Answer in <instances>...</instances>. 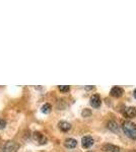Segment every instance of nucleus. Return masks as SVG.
<instances>
[{"label": "nucleus", "instance_id": "obj_1", "mask_svg": "<svg viewBox=\"0 0 136 152\" xmlns=\"http://www.w3.org/2000/svg\"><path fill=\"white\" fill-rule=\"evenodd\" d=\"M123 131L130 139H136V124L133 122H124L123 123Z\"/></svg>", "mask_w": 136, "mask_h": 152}, {"label": "nucleus", "instance_id": "obj_2", "mask_svg": "<svg viewBox=\"0 0 136 152\" xmlns=\"http://www.w3.org/2000/svg\"><path fill=\"white\" fill-rule=\"evenodd\" d=\"M17 148L18 145L16 143H14L13 141H8L4 145L3 152H16L17 151Z\"/></svg>", "mask_w": 136, "mask_h": 152}, {"label": "nucleus", "instance_id": "obj_3", "mask_svg": "<svg viewBox=\"0 0 136 152\" xmlns=\"http://www.w3.org/2000/svg\"><path fill=\"white\" fill-rule=\"evenodd\" d=\"M94 139H92L90 136H84L82 138V140H81V144H82V147H84V148L92 147V146L94 145Z\"/></svg>", "mask_w": 136, "mask_h": 152}, {"label": "nucleus", "instance_id": "obj_4", "mask_svg": "<svg viewBox=\"0 0 136 152\" xmlns=\"http://www.w3.org/2000/svg\"><path fill=\"white\" fill-rule=\"evenodd\" d=\"M33 138L35 139L37 142H39L40 144H46V143H47V138H46V137H45L44 135H43L42 133H40V132H35V133H33Z\"/></svg>", "mask_w": 136, "mask_h": 152}, {"label": "nucleus", "instance_id": "obj_5", "mask_svg": "<svg viewBox=\"0 0 136 152\" xmlns=\"http://www.w3.org/2000/svg\"><path fill=\"white\" fill-rule=\"evenodd\" d=\"M102 103V101H100V97L98 94H94V95L90 97V105L92 107H98Z\"/></svg>", "mask_w": 136, "mask_h": 152}, {"label": "nucleus", "instance_id": "obj_6", "mask_svg": "<svg viewBox=\"0 0 136 152\" xmlns=\"http://www.w3.org/2000/svg\"><path fill=\"white\" fill-rule=\"evenodd\" d=\"M64 145H65V147L68 148V149H73V148H75L76 146H77V141L73 138H68L65 140Z\"/></svg>", "mask_w": 136, "mask_h": 152}, {"label": "nucleus", "instance_id": "obj_7", "mask_svg": "<svg viewBox=\"0 0 136 152\" xmlns=\"http://www.w3.org/2000/svg\"><path fill=\"white\" fill-rule=\"evenodd\" d=\"M58 127L61 131H63V132H67V131H69V130L71 129V124L68 123V122H66V121H61V122H59Z\"/></svg>", "mask_w": 136, "mask_h": 152}, {"label": "nucleus", "instance_id": "obj_8", "mask_svg": "<svg viewBox=\"0 0 136 152\" xmlns=\"http://www.w3.org/2000/svg\"><path fill=\"white\" fill-rule=\"evenodd\" d=\"M110 93H111L112 96H114V97H120L123 94V89L121 87H118V86H115V87H113L111 89Z\"/></svg>", "mask_w": 136, "mask_h": 152}, {"label": "nucleus", "instance_id": "obj_9", "mask_svg": "<svg viewBox=\"0 0 136 152\" xmlns=\"http://www.w3.org/2000/svg\"><path fill=\"white\" fill-rule=\"evenodd\" d=\"M108 129L111 130L112 132H115V133H117V132H119V131H120L119 125L115 121H111V122H109V123H108Z\"/></svg>", "mask_w": 136, "mask_h": 152}, {"label": "nucleus", "instance_id": "obj_10", "mask_svg": "<svg viewBox=\"0 0 136 152\" xmlns=\"http://www.w3.org/2000/svg\"><path fill=\"white\" fill-rule=\"evenodd\" d=\"M104 149L109 152H120V147L116 145H112V144H106L104 146Z\"/></svg>", "mask_w": 136, "mask_h": 152}, {"label": "nucleus", "instance_id": "obj_11", "mask_svg": "<svg viewBox=\"0 0 136 152\" xmlns=\"http://www.w3.org/2000/svg\"><path fill=\"white\" fill-rule=\"evenodd\" d=\"M125 115L129 118H134L136 117V107H129L125 110Z\"/></svg>", "mask_w": 136, "mask_h": 152}, {"label": "nucleus", "instance_id": "obj_12", "mask_svg": "<svg viewBox=\"0 0 136 152\" xmlns=\"http://www.w3.org/2000/svg\"><path fill=\"white\" fill-rule=\"evenodd\" d=\"M51 110H52V107L50 103H45L42 107V109H41L42 113H44V114H49V113L51 112Z\"/></svg>", "mask_w": 136, "mask_h": 152}, {"label": "nucleus", "instance_id": "obj_13", "mask_svg": "<svg viewBox=\"0 0 136 152\" xmlns=\"http://www.w3.org/2000/svg\"><path fill=\"white\" fill-rule=\"evenodd\" d=\"M69 89H70V87L68 85H60V86H59V90L62 92H68Z\"/></svg>", "mask_w": 136, "mask_h": 152}, {"label": "nucleus", "instance_id": "obj_14", "mask_svg": "<svg viewBox=\"0 0 136 152\" xmlns=\"http://www.w3.org/2000/svg\"><path fill=\"white\" fill-rule=\"evenodd\" d=\"M6 126V121L3 119H0V129H4Z\"/></svg>", "mask_w": 136, "mask_h": 152}, {"label": "nucleus", "instance_id": "obj_15", "mask_svg": "<svg viewBox=\"0 0 136 152\" xmlns=\"http://www.w3.org/2000/svg\"><path fill=\"white\" fill-rule=\"evenodd\" d=\"M90 114H92V113H90V111H89L88 109H85V110H84V111H83V112H82V116H83V117L90 116Z\"/></svg>", "mask_w": 136, "mask_h": 152}, {"label": "nucleus", "instance_id": "obj_16", "mask_svg": "<svg viewBox=\"0 0 136 152\" xmlns=\"http://www.w3.org/2000/svg\"><path fill=\"white\" fill-rule=\"evenodd\" d=\"M133 95H134V97H135V99H136V89L133 91Z\"/></svg>", "mask_w": 136, "mask_h": 152}, {"label": "nucleus", "instance_id": "obj_17", "mask_svg": "<svg viewBox=\"0 0 136 152\" xmlns=\"http://www.w3.org/2000/svg\"><path fill=\"white\" fill-rule=\"evenodd\" d=\"M89 152H92V151H89Z\"/></svg>", "mask_w": 136, "mask_h": 152}]
</instances>
